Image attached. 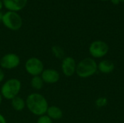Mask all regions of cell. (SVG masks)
I'll return each instance as SVG.
<instances>
[{"instance_id": "18", "label": "cell", "mask_w": 124, "mask_h": 123, "mask_svg": "<svg viewBox=\"0 0 124 123\" xmlns=\"http://www.w3.org/2000/svg\"><path fill=\"white\" fill-rule=\"evenodd\" d=\"M4 79V72L2 70V69L0 67V83L2 82Z\"/></svg>"}, {"instance_id": "23", "label": "cell", "mask_w": 124, "mask_h": 123, "mask_svg": "<svg viewBox=\"0 0 124 123\" xmlns=\"http://www.w3.org/2000/svg\"><path fill=\"white\" fill-rule=\"evenodd\" d=\"M2 99H3V97H2V96H1V94L0 93V105H1V104L2 102Z\"/></svg>"}, {"instance_id": "8", "label": "cell", "mask_w": 124, "mask_h": 123, "mask_svg": "<svg viewBox=\"0 0 124 123\" xmlns=\"http://www.w3.org/2000/svg\"><path fill=\"white\" fill-rule=\"evenodd\" d=\"M76 62L72 57H65L62 59L61 70L63 75L66 77H71L76 73Z\"/></svg>"}, {"instance_id": "21", "label": "cell", "mask_w": 124, "mask_h": 123, "mask_svg": "<svg viewBox=\"0 0 124 123\" xmlns=\"http://www.w3.org/2000/svg\"><path fill=\"white\" fill-rule=\"evenodd\" d=\"M2 7H3V2H2V1L0 0V12H1V9H2Z\"/></svg>"}, {"instance_id": "9", "label": "cell", "mask_w": 124, "mask_h": 123, "mask_svg": "<svg viewBox=\"0 0 124 123\" xmlns=\"http://www.w3.org/2000/svg\"><path fill=\"white\" fill-rule=\"evenodd\" d=\"M41 77L44 83L47 84L56 83L59 81L60 78V75L58 71L52 68L44 69L42 73L41 74Z\"/></svg>"}, {"instance_id": "7", "label": "cell", "mask_w": 124, "mask_h": 123, "mask_svg": "<svg viewBox=\"0 0 124 123\" xmlns=\"http://www.w3.org/2000/svg\"><path fill=\"white\" fill-rule=\"evenodd\" d=\"M20 59L15 53H7L0 59V67L5 70H12L19 66Z\"/></svg>"}, {"instance_id": "15", "label": "cell", "mask_w": 124, "mask_h": 123, "mask_svg": "<svg viewBox=\"0 0 124 123\" xmlns=\"http://www.w3.org/2000/svg\"><path fill=\"white\" fill-rule=\"evenodd\" d=\"M52 51L54 56L57 59H62L65 57V51L64 50L59 46H53L52 47Z\"/></svg>"}, {"instance_id": "22", "label": "cell", "mask_w": 124, "mask_h": 123, "mask_svg": "<svg viewBox=\"0 0 124 123\" xmlns=\"http://www.w3.org/2000/svg\"><path fill=\"white\" fill-rule=\"evenodd\" d=\"M3 13L1 12H0V21H1L2 20V17H3Z\"/></svg>"}, {"instance_id": "14", "label": "cell", "mask_w": 124, "mask_h": 123, "mask_svg": "<svg viewBox=\"0 0 124 123\" xmlns=\"http://www.w3.org/2000/svg\"><path fill=\"white\" fill-rule=\"evenodd\" d=\"M44 81L41 77V75L37 76H33L31 80V87L36 91H39L43 88L44 86Z\"/></svg>"}, {"instance_id": "3", "label": "cell", "mask_w": 124, "mask_h": 123, "mask_svg": "<svg viewBox=\"0 0 124 123\" xmlns=\"http://www.w3.org/2000/svg\"><path fill=\"white\" fill-rule=\"evenodd\" d=\"M21 82L17 78H10L6 80L1 88V94L7 100H12L18 96L21 89Z\"/></svg>"}, {"instance_id": "6", "label": "cell", "mask_w": 124, "mask_h": 123, "mask_svg": "<svg viewBox=\"0 0 124 123\" xmlns=\"http://www.w3.org/2000/svg\"><path fill=\"white\" fill-rule=\"evenodd\" d=\"M25 71L33 76L41 75L44 70L42 61L37 57H31L28 59L25 63Z\"/></svg>"}, {"instance_id": "11", "label": "cell", "mask_w": 124, "mask_h": 123, "mask_svg": "<svg viewBox=\"0 0 124 123\" xmlns=\"http://www.w3.org/2000/svg\"><path fill=\"white\" fill-rule=\"evenodd\" d=\"M114 69H115L114 63L108 59L102 60L97 65V70L103 74L111 73L114 70Z\"/></svg>"}, {"instance_id": "5", "label": "cell", "mask_w": 124, "mask_h": 123, "mask_svg": "<svg viewBox=\"0 0 124 123\" xmlns=\"http://www.w3.org/2000/svg\"><path fill=\"white\" fill-rule=\"evenodd\" d=\"M89 51L93 58H102L108 53L109 46L106 42L103 41L97 40L91 43L89 47Z\"/></svg>"}, {"instance_id": "10", "label": "cell", "mask_w": 124, "mask_h": 123, "mask_svg": "<svg viewBox=\"0 0 124 123\" xmlns=\"http://www.w3.org/2000/svg\"><path fill=\"white\" fill-rule=\"evenodd\" d=\"M2 2L3 6L8 11L17 12L26 6L28 0H2Z\"/></svg>"}, {"instance_id": "13", "label": "cell", "mask_w": 124, "mask_h": 123, "mask_svg": "<svg viewBox=\"0 0 124 123\" xmlns=\"http://www.w3.org/2000/svg\"><path fill=\"white\" fill-rule=\"evenodd\" d=\"M11 106L12 109L17 112H21L26 107L25 101L20 96H17L11 100Z\"/></svg>"}, {"instance_id": "17", "label": "cell", "mask_w": 124, "mask_h": 123, "mask_svg": "<svg viewBox=\"0 0 124 123\" xmlns=\"http://www.w3.org/2000/svg\"><path fill=\"white\" fill-rule=\"evenodd\" d=\"M36 123H52V120H51L46 115H44L39 117Z\"/></svg>"}, {"instance_id": "24", "label": "cell", "mask_w": 124, "mask_h": 123, "mask_svg": "<svg viewBox=\"0 0 124 123\" xmlns=\"http://www.w3.org/2000/svg\"><path fill=\"white\" fill-rule=\"evenodd\" d=\"M100 1H110V0H100Z\"/></svg>"}, {"instance_id": "19", "label": "cell", "mask_w": 124, "mask_h": 123, "mask_svg": "<svg viewBox=\"0 0 124 123\" xmlns=\"http://www.w3.org/2000/svg\"><path fill=\"white\" fill-rule=\"evenodd\" d=\"M110 1L116 5L119 4L120 3H124V0H110Z\"/></svg>"}, {"instance_id": "2", "label": "cell", "mask_w": 124, "mask_h": 123, "mask_svg": "<svg viewBox=\"0 0 124 123\" xmlns=\"http://www.w3.org/2000/svg\"><path fill=\"white\" fill-rule=\"evenodd\" d=\"M97 71V64L96 61L92 58L86 57L77 64L76 73L81 78H87L94 75Z\"/></svg>"}, {"instance_id": "1", "label": "cell", "mask_w": 124, "mask_h": 123, "mask_svg": "<svg viewBox=\"0 0 124 123\" xmlns=\"http://www.w3.org/2000/svg\"><path fill=\"white\" fill-rule=\"evenodd\" d=\"M25 104L28 109L33 115L39 117L46 115L49 107L48 101L46 98L39 93L29 94L26 98Z\"/></svg>"}, {"instance_id": "4", "label": "cell", "mask_w": 124, "mask_h": 123, "mask_svg": "<svg viewBox=\"0 0 124 123\" xmlns=\"http://www.w3.org/2000/svg\"><path fill=\"white\" fill-rule=\"evenodd\" d=\"M1 22L7 28L11 30H17L23 25L22 17L16 12L7 11L3 14Z\"/></svg>"}, {"instance_id": "20", "label": "cell", "mask_w": 124, "mask_h": 123, "mask_svg": "<svg viewBox=\"0 0 124 123\" xmlns=\"http://www.w3.org/2000/svg\"><path fill=\"white\" fill-rule=\"evenodd\" d=\"M0 123H7L5 117L1 114H0Z\"/></svg>"}, {"instance_id": "12", "label": "cell", "mask_w": 124, "mask_h": 123, "mask_svg": "<svg viewBox=\"0 0 124 123\" xmlns=\"http://www.w3.org/2000/svg\"><path fill=\"white\" fill-rule=\"evenodd\" d=\"M46 115L52 120H57L62 117L63 112L62 109L57 106H49Z\"/></svg>"}, {"instance_id": "16", "label": "cell", "mask_w": 124, "mask_h": 123, "mask_svg": "<svg viewBox=\"0 0 124 123\" xmlns=\"http://www.w3.org/2000/svg\"><path fill=\"white\" fill-rule=\"evenodd\" d=\"M96 105L98 107H103L107 105L108 99L105 97H100L96 100Z\"/></svg>"}]
</instances>
